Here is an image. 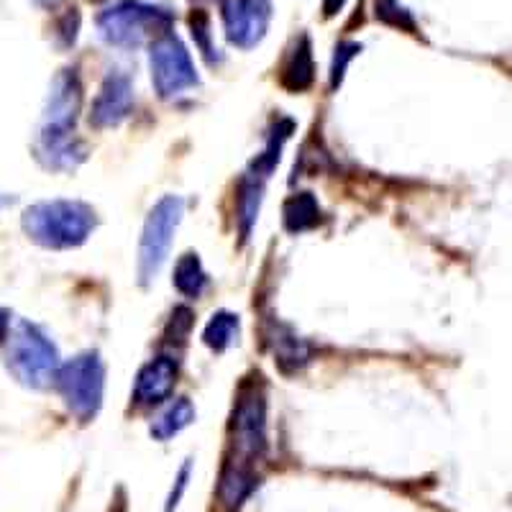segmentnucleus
Here are the masks:
<instances>
[{"label": "nucleus", "instance_id": "13", "mask_svg": "<svg viewBox=\"0 0 512 512\" xmlns=\"http://www.w3.org/2000/svg\"><path fill=\"white\" fill-rule=\"evenodd\" d=\"M267 341L272 346L274 364L280 367V372L297 374L310 364V346L290 326L272 320L267 328Z\"/></svg>", "mask_w": 512, "mask_h": 512}, {"label": "nucleus", "instance_id": "19", "mask_svg": "<svg viewBox=\"0 0 512 512\" xmlns=\"http://www.w3.org/2000/svg\"><path fill=\"white\" fill-rule=\"evenodd\" d=\"M241 333V320L236 313H228V310H218V313L210 315V320L203 328V344L216 354L231 349L236 341H239Z\"/></svg>", "mask_w": 512, "mask_h": 512}, {"label": "nucleus", "instance_id": "22", "mask_svg": "<svg viewBox=\"0 0 512 512\" xmlns=\"http://www.w3.org/2000/svg\"><path fill=\"white\" fill-rule=\"evenodd\" d=\"M359 52H361V44H356V41H344V44H338L331 62V90H336L338 85L344 82L351 59H354Z\"/></svg>", "mask_w": 512, "mask_h": 512}, {"label": "nucleus", "instance_id": "26", "mask_svg": "<svg viewBox=\"0 0 512 512\" xmlns=\"http://www.w3.org/2000/svg\"><path fill=\"white\" fill-rule=\"evenodd\" d=\"M11 333V313L6 308H0V341H6Z\"/></svg>", "mask_w": 512, "mask_h": 512}, {"label": "nucleus", "instance_id": "24", "mask_svg": "<svg viewBox=\"0 0 512 512\" xmlns=\"http://www.w3.org/2000/svg\"><path fill=\"white\" fill-rule=\"evenodd\" d=\"M77 31H80V13H77V8H70V11L59 18L57 24L59 44H62V47H72L77 39Z\"/></svg>", "mask_w": 512, "mask_h": 512}, {"label": "nucleus", "instance_id": "18", "mask_svg": "<svg viewBox=\"0 0 512 512\" xmlns=\"http://www.w3.org/2000/svg\"><path fill=\"white\" fill-rule=\"evenodd\" d=\"M195 405H192L187 397H177V400H172L167 405V408L162 410V413L157 415V418L152 420V428H149V433H152L154 441H169V438L180 436L182 431H185L187 425L195 420Z\"/></svg>", "mask_w": 512, "mask_h": 512}, {"label": "nucleus", "instance_id": "9", "mask_svg": "<svg viewBox=\"0 0 512 512\" xmlns=\"http://www.w3.org/2000/svg\"><path fill=\"white\" fill-rule=\"evenodd\" d=\"M221 18L233 47L254 49L272 24V0H223Z\"/></svg>", "mask_w": 512, "mask_h": 512}, {"label": "nucleus", "instance_id": "27", "mask_svg": "<svg viewBox=\"0 0 512 512\" xmlns=\"http://www.w3.org/2000/svg\"><path fill=\"white\" fill-rule=\"evenodd\" d=\"M36 6H41V8H49V11H54V8L59 6V3H62V0H34Z\"/></svg>", "mask_w": 512, "mask_h": 512}, {"label": "nucleus", "instance_id": "11", "mask_svg": "<svg viewBox=\"0 0 512 512\" xmlns=\"http://www.w3.org/2000/svg\"><path fill=\"white\" fill-rule=\"evenodd\" d=\"M177 361L172 356H154L139 369L131 392V402L136 408H157L164 400H169L177 384Z\"/></svg>", "mask_w": 512, "mask_h": 512}, {"label": "nucleus", "instance_id": "23", "mask_svg": "<svg viewBox=\"0 0 512 512\" xmlns=\"http://www.w3.org/2000/svg\"><path fill=\"white\" fill-rule=\"evenodd\" d=\"M190 474H192V461L187 459L185 464L180 466V472L175 474V484H172V489H169V495H167V502H164V512H175L177 507H180L182 495H185L187 484H190Z\"/></svg>", "mask_w": 512, "mask_h": 512}, {"label": "nucleus", "instance_id": "21", "mask_svg": "<svg viewBox=\"0 0 512 512\" xmlns=\"http://www.w3.org/2000/svg\"><path fill=\"white\" fill-rule=\"evenodd\" d=\"M190 34L195 39V47L200 49V54L205 57L208 64H221V54H218L216 44H213V34H210V18L205 11H192L190 13Z\"/></svg>", "mask_w": 512, "mask_h": 512}, {"label": "nucleus", "instance_id": "12", "mask_svg": "<svg viewBox=\"0 0 512 512\" xmlns=\"http://www.w3.org/2000/svg\"><path fill=\"white\" fill-rule=\"evenodd\" d=\"M315 82V59H313V44H310L308 34H300L292 47L287 49L285 59L280 67V85L292 95H300L305 90L313 88Z\"/></svg>", "mask_w": 512, "mask_h": 512}, {"label": "nucleus", "instance_id": "1", "mask_svg": "<svg viewBox=\"0 0 512 512\" xmlns=\"http://www.w3.org/2000/svg\"><path fill=\"white\" fill-rule=\"evenodd\" d=\"M82 108V82L77 70H62L52 80L44 123L36 139V157L47 169L70 172L85 162V144L75 136V123Z\"/></svg>", "mask_w": 512, "mask_h": 512}, {"label": "nucleus", "instance_id": "28", "mask_svg": "<svg viewBox=\"0 0 512 512\" xmlns=\"http://www.w3.org/2000/svg\"><path fill=\"white\" fill-rule=\"evenodd\" d=\"M93 3H103V0H93Z\"/></svg>", "mask_w": 512, "mask_h": 512}, {"label": "nucleus", "instance_id": "7", "mask_svg": "<svg viewBox=\"0 0 512 512\" xmlns=\"http://www.w3.org/2000/svg\"><path fill=\"white\" fill-rule=\"evenodd\" d=\"M182 213H185V203L177 195H164L146 216L144 231H141L139 241V280L141 285H149L157 280V274L162 272L164 262H167L169 251H172V241L182 223Z\"/></svg>", "mask_w": 512, "mask_h": 512}, {"label": "nucleus", "instance_id": "6", "mask_svg": "<svg viewBox=\"0 0 512 512\" xmlns=\"http://www.w3.org/2000/svg\"><path fill=\"white\" fill-rule=\"evenodd\" d=\"M54 387L62 395L67 410L82 423H90L103 408L105 395V364L98 351H85L62 364Z\"/></svg>", "mask_w": 512, "mask_h": 512}, {"label": "nucleus", "instance_id": "15", "mask_svg": "<svg viewBox=\"0 0 512 512\" xmlns=\"http://www.w3.org/2000/svg\"><path fill=\"white\" fill-rule=\"evenodd\" d=\"M259 484V477H256V469H249V466L239 464H223L221 479H218V500L226 510L236 512L249 495Z\"/></svg>", "mask_w": 512, "mask_h": 512}, {"label": "nucleus", "instance_id": "2", "mask_svg": "<svg viewBox=\"0 0 512 512\" xmlns=\"http://www.w3.org/2000/svg\"><path fill=\"white\" fill-rule=\"evenodd\" d=\"M26 236L44 249H77L90 239L98 226V216L80 200H44L29 205L21 216Z\"/></svg>", "mask_w": 512, "mask_h": 512}, {"label": "nucleus", "instance_id": "4", "mask_svg": "<svg viewBox=\"0 0 512 512\" xmlns=\"http://www.w3.org/2000/svg\"><path fill=\"white\" fill-rule=\"evenodd\" d=\"M175 13L144 0H121L98 16V31L105 44L118 49H136L144 41L172 31Z\"/></svg>", "mask_w": 512, "mask_h": 512}, {"label": "nucleus", "instance_id": "25", "mask_svg": "<svg viewBox=\"0 0 512 512\" xmlns=\"http://www.w3.org/2000/svg\"><path fill=\"white\" fill-rule=\"evenodd\" d=\"M346 0H323V18H333L344 11Z\"/></svg>", "mask_w": 512, "mask_h": 512}, {"label": "nucleus", "instance_id": "20", "mask_svg": "<svg viewBox=\"0 0 512 512\" xmlns=\"http://www.w3.org/2000/svg\"><path fill=\"white\" fill-rule=\"evenodd\" d=\"M374 18H377L379 24L390 26V29L418 34V24H415L413 13L402 6L400 0H374Z\"/></svg>", "mask_w": 512, "mask_h": 512}, {"label": "nucleus", "instance_id": "14", "mask_svg": "<svg viewBox=\"0 0 512 512\" xmlns=\"http://www.w3.org/2000/svg\"><path fill=\"white\" fill-rule=\"evenodd\" d=\"M264 185L267 180L254 172H244L236 185V228H239L241 241H249L256 221H259V210L264 200Z\"/></svg>", "mask_w": 512, "mask_h": 512}, {"label": "nucleus", "instance_id": "5", "mask_svg": "<svg viewBox=\"0 0 512 512\" xmlns=\"http://www.w3.org/2000/svg\"><path fill=\"white\" fill-rule=\"evenodd\" d=\"M228 436H231L228 464L256 469V461H262L267 454V400L259 382H244L239 387Z\"/></svg>", "mask_w": 512, "mask_h": 512}, {"label": "nucleus", "instance_id": "10", "mask_svg": "<svg viewBox=\"0 0 512 512\" xmlns=\"http://www.w3.org/2000/svg\"><path fill=\"white\" fill-rule=\"evenodd\" d=\"M134 113V85L123 72H108L90 105V126L116 128Z\"/></svg>", "mask_w": 512, "mask_h": 512}, {"label": "nucleus", "instance_id": "8", "mask_svg": "<svg viewBox=\"0 0 512 512\" xmlns=\"http://www.w3.org/2000/svg\"><path fill=\"white\" fill-rule=\"evenodd\" d=\"M149 67L154 90L162 100L177 98L200 82L195 62L175 31H167L149 44Z\"/></svg>", "mask_w": 512, "mask_h": 512}, {"label": "nucleus", "instance_id": "3", "mask_svg": "<svg viewBox=\"0 0 512 512\" xmlns=\"http://www.w3.org/2000/svg\"><path fill=\"white\" fill-rule=\"evenodd\" d=\"M6 341V367L18 382L31 390H44L54 384L62 367L59 351L39 326L29 320H18Z\"/></svg>", "mask_w": 512, "mask_h": 512}, {"label": "nucleus", "instance_id": "17", "mask_svg": "<svg viewBox=\"0 0 512 512\" xmlns=\"http://www.w3.org/2000/svg\"><path fill=\"white\" fill-rule=\"evenodd\" d=\"M172 285L187 300H198L203 297V292L210 287V277L205 272L203 262L195 251H187L177 259L175 274H172Z\"/></svg>", "mask_w": 512, "mask_h": 512}, {"label": "nucleus", "instance_id": "16", "mask_svg": "<svg viewBox=\"0 0 512 512\" xmlns=\"http://www.w3.org/2000/svg\"><path fill=\"white\" fill-rule=\"evenodd\" d=\"M282 221H285L287 231L297 236V233L315 231L323 223V210L313 192H295L282 208Z\"/></svg>", "mask_w": 512, "mask_h": 512}]
</instances>
